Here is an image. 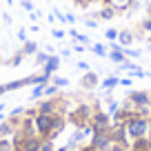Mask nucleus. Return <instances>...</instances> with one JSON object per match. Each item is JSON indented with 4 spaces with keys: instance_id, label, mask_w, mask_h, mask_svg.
Segmentation results:
<instances>
[{
    "instance_id": "f03ea898",
    "label": "nucleus",
    "mask_w": 151,
    "mask_h": 151,
    "mask_svg": "<svg viewBox=\"0 0 151 151\" xmlns=\"http://www.w3.org/2000/svg\"><path fill=\"white\" fill-rule=\"evenodd\" d=\"M122 127L127 129V136L129 140H138V138H147L151 131V120L149 118H140V116H136V111H133V116L129 120H124Z\"/></svg>"
},
{
    "instance_id": "423d86ee",
    "label": "nucleus",
    "mask_w": 151,
    "mask_h": 151,
    "mask_svg": "<svg viewBox=\"0 0 151 151\" xmlns=\"http://www.w3.org/2000/svg\"><path fill=\"white\" fill-rule=\"evenodd\" d=\"M80 89L82 91H93V89H98L100 87V76L96 73L93 69H89V71H85V76L80 78Z\"/></svg>"
},
{
    "instance_id": "2eb2a0df",
    "label": "nucleus",
    "mask_w": 151,
    "mask_h": 151,
    "mask_svg": "<svg viewBox=\"0 0 151 151\" xmlns=\"http://www.w3.org/2000/svg\"><path fill=\"white\" fill-rule=\"evenodd\" d=\"M116 16H118V11L113 9V7L104 5L100 11H96V14H93V18H96V20H113Z\"/></svg>"
},
{
    "instance_id": "aec40b11",
    "label": "nucleus",
    "mask_w": 151,
    "mask_h": 151,
    "mask_svg": "<svg viewBox=\"0 0 151 151\" xmlns=\"http://www.w3.org/2000/svg\"><path fill=\"white\" fill-rule=\"evenodd\" d=\"M40 142H42V138H38V136L24 138V142H22V149H24V151H40Z\"/></svg>"
},
{
    "instance_id": "0eeeda50",
    "label": "nucleus",
    "mask_w": 151,
    "mask_h": 151,
    "mask_svg": "<svg viewBox=\"0 0 151 151\" xmlns=\"http://www.w3.org/2000/svg\"><path fill=\"white\" fill-rule=\"evenodd\" d=\"M91 133H93V129H91V127H82V129H78V131H73V133H71V138L67 140V149L73 151L76 147H80V142L85 140V138H89Z\"/></svg>"
},
{
    "instance_id": "9d476101",
    "label": "nucleus",
    "mask_w": 151,
    "mask_h": 151,
    "mask_svg": "<svg viewBox=\"0 0 151 151\" xmlns=\"http://www.w3.org/2000/svg\"><path fill=\"white\" fill-rule=\"evenodd\" d=\"M133 36L138 38V40H147V38L151 36V16H145V18L138 22L136 31H133Z\"/></svg>"
},
{
    "instance_id": "49530a36",
    "label": "nucleus",
    "mask_w": 151,
    "mask_h": 151,
    "mask_svg": "<svg viewBox=\"0 0 151 151\" xmlns=\"http://www.w3.org/2000/svg\"><path fill=\"white\" fill-rule=\"evenodd\" d=\"M5 93H7V91H5V85H0V98H2Z\"/></svg>"
},
{
    "instance_id": "09e8293b",
    "label": "nucleus",
    "mask_w": 151,
    "mask_h": 151,
    "mask_svg": "<svg viewBox=\"0 0 151 151\" xmlns=\"http://www.w3.org/2000/svg\"><path fill=\"white\" fill-rule=\"evenodd\" d=\"M147 51H151V42H147Z\"/></svg>"
},
{
    "instance_id": "a211bd4d",
    "label": "nucleus",
    "mask_w": 151,
    "mask_h": 151,
    "mask_svg": "<svg viewBox=\"0 0 151 151\" xmlns=\"http://www.w3.org/2000/svg\"><path fill=\"white\" fill-rule=\"evenodd\" d=\"M22 56L24 58H31V56H36L38 51H40V45L36 42V40H27V42H22Z\"/></svg>"
},
{
    "instance_id": "a878e982",
    "label": "nucleus",
    "mask_w": 151,
    "mask_h": 151,
    "mask_svg": "<svg viewBox=\"0 0 151 151\" xmlns=\"http://www.w3.org/2000/svg\"><path fill=\"white\" fill-rule=\"evenodd\" d=\"M49 56H51V53H47V51H38L36 56H33V60H36V65H38V67H42L45 62L49 60Z\"/></svg>"
},
{
    "instance_id": "473e14b6",
    "label": "nucleus",
    "mask_w": 151,
    "mask_h": 151,
    "mask_svg": "<svg viewBox=\"0 0 151 151\" xmlns=\"http://www.w3.org/2000/svg\"><path fill=\"white\" fill-rule=\"evenodd\" d=\"M20 7H22L24 11H29V14H31V11H36V9H33V2H31V0H20Z\"/></svg>"
},
{
    "instance_id": "f8f14e48",
    "label": "nucleus",
    "mask_w": 151,
    "mask_h": 151,
    "mask_svg": "<svg viewBox=\"0 0 151 151\" xmlns=\"http://www.w3.org/2000/svg\"><path fill=\"white\" fill-rule=\"evenodd\" d=\"M18 131L22 133V138L38 136V133H36V124H33V116H24V118H22V124H20Z\"/></svg>"
},
{
    "instance_id": "ddd939ff",
    "label": "nucleus",
    "mask_w": 151,
    "mask_h": 151,
    "mask_svg": "<svg viewBox=\"0 0 151 151\" xmlns=\"http://www.w3.org/2000/svg\"><path fill=\"white\" fill-rule=\"evenodd\" d=\"M133 40H136V36H133L131 29H120V31H118V40H116V42L124 49V47H131Z\"/></svg>"
},
{
    "instance_id": "f704fd0d",
    "label": "nucleus",
    "mask_w": 151,
    "mask_h": 151,
    "mask_svg": "<svg viewBox=\"0 0 151 151\" xmlns=\"http://www.w3.org/2000/svg\"><path fill=\"white\" fill-rule=\"evenodd\" d=\"M51 36L56 38V40H62V38L67 36V31H62V29H51Z\"/></svg>"
},
{
    "instance_id": "f257e3e1",
    "label": "nucleus",
    "mask_w": 151,
    "mask_h": 151,
    "mask_svg": "<svg viewBox=\"0 0 151 151\" xmlns=\"http://www.w3.org/2000/svg\"><path fill=\"white\" fill-rule=\"evenodd\" d=\"M93 109H96V102H78L69 113H67V122L73 124L76 129H82V127H89L91 122V116H93Z\"/></svg>"
},
{
    "instance_id": "ea45409f",
    "label": "nucleus",
    "mask_w": 151,
    "mask_h": 151,
    "mask_svg": "<svg viewBox=\"0 0 151 151\" xmlns=\"http://www.w3.org/2000/svg\"><path fill=\"white\" fill-rule=\"evenodd\" d=\"M85 45H78V42H73V47H71V51H76V53H82V51H85Z\"/></svg>"
},
{
    "instance_id": "4468645a",
    "label": "nucleus",
    "mask_w": 151,
    "mask_h": 151,
    "mask_svg": "<svg viewBox=\"0 0 151 151\" xmlns=\"http://www.w3.org/2000/svg\"><path fill=\"white\" fill-rule=\"evenodd\" d=\"M102 5H109V7H113V9L118 11V14H122V11H127L129 7H131V2L133 0H100Z\"/></svg>"
},
{
    "instance_id": "e433bc0d",
    "label": "nucleus",
    "mask_w": 151,
    "mask_h": 151,
    "mask_svg": "<svg viewBox=\"0 0 151 151\" xmlns=\"http://www.w3.org/2000/svg\"><path fill=\"white\" fill-rule=\"evenodd\" d=\"M16 36H18V40H20V42H27V29H24V27H20Z\"/></svg>"
},
{
    "instance_id": "58836bf2",
    "label": "nucleus",
    "mask_w": 151,
    "mask_h": 151,
    "mask_svg": "<svg viewBox=\"0 0 151 151\" xmlns=\"http://www.w3.org/2000/svg\"><path fill=\"white\" fill-rule=\"evenodd\" d=\"M85 24H87L89 29H98V20H96V18H87Z\"/></svg>"
},
{
    "instance_id": "c9c22d12",
    "label": "nucleus",
    "mask_w": 151,
    "mask_h": 151,
    "mask_svg": "<svg viewBox=\"0 0 151 151\" xmlns=\"http://www.w3.org/2000/svg\"><path fill=\"white\" fill-rule=\"evenodd\" d=\"M53 16H56L58 22H67V14H62L60 9H53Z\"/></svg>"
},
{
    "instance_id": "b1692460",
    "label": "nucleus",
    "mask_w": 151,
    "mask_h": 151,
    "mask_svg": "<svg viewBox=\"0 0 151 151\" xmlns=\"http://www.w3.org/2000/svg\"><path fill=\"white\" fill-rule=\"evenodd\" d=\"M51 85H56L58 89H65V87H69V78H65V76H51Z\"/></svg>"
},
{
    "instance_id": "4c0bfd02",
    "label": "nucleus",
    "mask_w": 151,
    "mask_h": 151,
    "mask_svg": "<svg viewBox=\"0 0 151 151\" xmlns=\"http://www.w3.org/2000/svg\"><path fill=\"white\" fill-rule=\"evenodd\" d=\"M76 67H78L80 71H89V69H91L89 62H85V60H78V62H76Z\"/></svg>"
},
{
    "instance_id": "c03bdc74",
    "label": "nucleus",
    "mask_w": 151,
    "mask_h": 151,
    "mask_svg": "<svg viewBox=\"0 0 151 151\" xmlns=\"http://www.w3.org/2000/svg\"><path fill=\"white\" fill-rule=\"evenodd\" d=\"M67 22L73 24V22H76V16H73V14H67Z\"/></svg>"
},
{
    "instance_id": "20e7f679",
    "label": "nucleus",
    "mask_w": 151,
    "mask_h": 151,
    "mask_svg": "<svg viewBox=\"0 0 151 151\" xmlns=\"http://www.w3.org/2000/svg\"><path fill=\"white\" fill-rule=\"evenodd\" d=\"M33 124H36V133L38 138H49L51 136V124H53V116H47V113H36L33 116Z\"/></svg>"
},
{
    "instance_id": "3c124183",
    "label": "nucleus",
    "mask_w": 151,
    "mask_h": 151,
    "mask_svg": "<svg viewBox=\"0 0 151 151\" xmlns=\"http://www.w3.org/2000/svg\"><path fill=\"white\" fill-rule=\"evenodd\" d=\"M89 2H93V0H89Z\"/></svg>"
},
{
    "instance_id": "37998d69",
    "label": "nucleus",
    "mask_w": 151,
    "mask_h": 151,
    "mask_svg": "<svg viewBox=\"0 0 151 151\" xmlns=\"http://www.w3.org/2000/svg\"><path fill=\"white\" fill-rule=\"evenodd\" d=\"M71 56V49H60V58H69Z\"/></svg>"
},
{
    "instance_id": "c85d7f7f",
    "label": "nucleus",
    "mask_w": 151,
    "mask_h": 151,
    "mask_svg": "<svg viewBox=\"0 0 151 151\" xmlns=\"http://www.w3.org/2000/svg\"><path fill=\"white\" fill-rule=\"evenodd\" d=\"M40 151H56V145H53V140L45 138V140L40 142Z\"/></svg>"
},
{
    "instance_id": "39448f33",
    "label": "nucleus",
    "mask_w": 151,
    "mask_h": 151,
    "mask_svg": "<svg viewBox=\"0 0 151 151\" xmlns=\"http://www.w3.org/2000/svg\"><path fill=\"white\" fill-rule=\"evenodd\" d=\"M124 100H127L133 109L142 107V104H151V91H147V89H129Z\"/></svg>"
},
{
    "instance_id": "5701e85b",
    "label": "nucleus",
    "mask_w": 151,
    "mask_h": 151,
    "mask_svg": "<svg viewBox=\"0 0 151 151\" xmlns=\"http://www.w3.org/2000/svg\"><path fill=\"white\" fill-rule=\"evenodd\" d=\"M45 87H47V85H33V87H31V93H29V98H31V100L42 98V96H45Z\"/></svg>"
},
{
    "instance_id": "1a4fd4ad",
    "label": "nucleus",
    "mask_w": 151,
    "mask_h": 151,
    "mask_svg": "<svg viewBox=\"0 0 151 151\" xmlns=\"http://www.w3.org/2000/svg\"><path fill=\"white\" fill-rule=\"evenodd\" d=\"M89 145L96 151H107V147L111 145V138H109V133H91Z\"/></svg>"
},
{
    "instance_id": "f3484780",
    "label": "nucleus",
    "mask_w": 151,
    "mask_h": 151,
    "mask_svg": "<svg viewBox=\"0 0 151 151\" xmlns=\"http://www.w3.org/2000/svg\"><path fill=\"white\" fill-rule=\"evenodd\" d=\"M129 151H151V140H149V138H138V140H131Z\"/></svg>"
},
{
    "instance_id": "a19ab883",
    "label": "nucleus",
    "mask_w": 151,
    "mask_h": 151,
    "mask_svg": "<svg viewBox=\"0 0 151 151\" xmlns=\"http://www.w3.org/2000/svg\"><path fill=\"white\" fill-rule=\"evenodd\" d=\"M2 22H5L7 27H9V24L14 22V18H11V14H7V11H5V14H2Z\"/></svg>"
},
{
    "instance_id": "a18cd8bd",
    "label": "nucleus",
    "mask_w": 151,
    "mask_h": 151,
    "mask_svg": "<svg viewBox=\"0 0 151 151\" xmlns=\"http://www.w3.org/2000/svg\"><path fill=\"white\" fill-rule=\"evenodd\" d=\"M0 65H5V58H2V45H0Z\"/></svg>"
},
{
    "instance_id": "7c9ffc66",
    "label": "nucleus",
    "mask_w": 151,
    "mask_h": 151,
    "mask_svg": "<svg viewBox=\"0 0 151 151\" xmlns=\"http://www.w3.org/2000/svg\"><path fill=\"white\" fill-rule=\"evenodd\" d=\"M51 96H58V87L49 82V85L45 87V98H51Z\"/></svg>"
},
{
    "instance_id": "c756f323",
    "label": "nucleus",
    "mask_w": 151,
    "mask_h": 151,
    "mask_svg": "<svg viewBox=\"0 0 151 151\" xmlns=\"http://www.w3.org/2000/svg\"><path fill=\"white\" fill-rule=\"evenodd\" d=\"M124 56H127L129 60H131V58H140V56H142V51H140V49H131V47H124Z\"/></svg>"
},
{
    "instance_id": "cd10ccee",
    "label": "nucleus",
    "mask_w": 151,
    "mask_h": 151,
    "mask_svg": "<svg viewBox=\"0 0 151 151\" xmlns=\"http://www.w3.org/2000/svg\"><path fill=\"white\" fill-rule=\"evenodd\" d=\"M14 149V140L11 138H0V151H11Z\"/></svg>"
},
{
    "instance_id": "dca6fc26",
    "label": "nucleus",
    "mask_w": 151,
    "mask_h": 151,
    "mask_svg": "<svg viewBox=\"0 0 151 151\" xmlns=\"http://www.w3.org/2000/svg\"><path fill=\"white\" fill-rule=\"evenodd\" d=\"M118 82H120L118 73H111V76H107L104 80H100V89L102 91H113L116 87H118Z\"/></svg>"
},
{
    "instance_id": "bb28decb",
    "label": "nucleus",
    "mask_w": 151,
    "mask_h": 151,
    "mask_svg": "<svg viewBox=\"0 0 151 151\" xmlns=\"http://www.w3.org/2000/svg\"><path fill=\"white\" fill-rule=\"evenodd\" d=\"M118 31H120V29H113V27L104 29V38H107L109 42H116V40H118Z\"/></svg>"
},
{
    "instance_id": "6e6552de",
    "label": "nucleus",
    "mask_w": 151,
    "mask_h": 151,
    "mask_svg": "<svg viewBox=\"0 0 151 151\" xmlns=\"http://www.w3.org/2000/svg\"><path fill=\"white\" fill-rule=\"evenodd\" d=\"M109 138H111L113 145H127L129 147V136H127V129H124L122 124H111Z\"/></svg>"
},
{
    "instance_id": "de8ad7c7",
    "label": "nucleus",
    "mask_w": 151,
    "mask_h": 151,
    "mask_svg": "<svg viewBox=\"0 0 151 151\" xmlns=\"http://www.w3.org/2000/svg\"><path fill=\"white\" fill-rule=\"evenodd\" d=\"M11 151H24V149H22V147H16V145H14V149H11Z\"/></svg>"
},
{
    "instance_id": "79ce46f5",
    "label": "nucleus",
    "mask_w": 151,
    "mask_h": 151,
    "mask_svg": "<svg viewBox=\"0 0 151 151\" xmlns=\"http://www.w3.org/2000/svg\"><path fill=\"white\" fill-rule=\"evenodd\" d=\"M5 118H7V104L0 102V120H5Z\"/></svg>"
},
{
    "instance_id": "2f4dec72",
    "label": "nucleus",
    "mask_w": 151,
    "mask_h": 151,
    "mask_svg": "<svg viewBox=\"0 0 151 151\" xmlns=\"http://www.w3.org/2000/svg\"><path fill=\"white\" fill-rule=\"evenodd\" d=\"M107 151H129V147L127 145H113L111 142V145L107 147Z\"/></svg>"
},
{
    "instance_id": "6ab92c4d",
    "label": "nucleus",
    "mask_w": 151,
    "mask_h": 151,
    "mask_svg": "<svg viewBox=\"0 0 151 151\" xmlns=\"http://www.w3.org/2000/svg\"><path fill=\"white\" fill-rule=\"evenodd\" d=\"M109 60L113 62V65H122L124 60H127V56H124V49L122 47H116V49H109Z\"/></svg>"
},
{
    "instance_id": "393cba45",
    "label": "nucleus",
    "mask_w": 151,
    "mask_h": 151,
    "mask_svg": "<svg viewBox=\"0 0 151 151\" xmlns=\"http://www.w3.org/2000/svg\"><path fill=\"white\" fill-rule=\"evenodd\" d=\"M73 42H78V45H85V47H89V45H91V38H89V36H85V33H80V31H78V33H76V36H73Z\"/></svg>"
},
{
    "instance_id": "412c9836",
    "label": "nucleus",
    "mask_w": 151,
    "mask_h": 151,
    "mask_svg": "<svg viewBox=\"0 0 151 151\" xmlns=\"http://www.w3.org/2000/svg\"><path fill=\"white\" fill-rule=\"evenodd\" d=\"M87 49H89L91 53H96V56H98V58H107V56H109V49L104 47L102 42H93V45H89V47H87Z\"/></svg>"
},
{
    "instance_id": "8fccbe9b",
    "label": "nucleus",
    "mask_w": 151,
    "mask_h": 151,
    "mask_svg": "<svg viewBox=\"0 0 151 151\" xmlns=\"http://www.w3.org/2000/svg\"><path fill=\"white\" fill-rule=\"evenodd\" d=\"M5 2H7V5H14V0H5Z\"/></svg>"
},
{
    "instance_id": "7ed1b4c3",
    "label": "nucleus",
    "mask_w": 151,
    "mask_h": 151,
    "mask_svg": "<svg viewBox=\"0 0 151 151\" xmlns=\"http://www.w3.org/2000/svg\"><path fill=\"white\" fill-rule=\"evenodd\" d=\"M89 127L93 129V133H109V129H111V113H107V111H102V109H98V104H96Z\"/></svg>"
},
{
    "instance_id": "72a5a7b5",
    "label": "nucleus",
    "mask_w": 151,
    "mask_h": 151,
    "mask_svg": "<svg viewBox=\"0 0 151 151\" xmlns=\"http://www.w3.org/2000/svg\"><path fill=\"white\" fill-rule=\"evenodd\" d=\"M120 87H127V89H131V85H133V78L129 76V78H120V82H118Z\"/></svg>"
},
{
    "instance_id": "4be33fe9",
    "label": "nucleus",
    "mask_w": 151,
    "mask_h": 151,
    "mask_svg": "<svg viewBox=\"0 0 151 151\" xmlns=\"http://www.w3.org/2000/svg\"><path fill=\"white\" fill-rule=\"evenodd\" d=\"M22 60H24V56H22V51L18 49L11 58H5V65L7 67H20V65H22Z\"/></svg>"
},
{
    "instance_id": "9b49d317",
    "label": "nucleus",
    "mask_w": 151,
    "mask_h": 151,
    "mask_svg": "<svg viewBox=\"0 0 151 151\" xmlns=\"http://www.w3.org/2000/svg\"><path fill=\"white\" fill-rule=\"evenodd\" d=\"M60 56H56V53H51V56H49V60L45 62L42 67H40V71H42V73H47V76H53L56 73L58 69H60Z\"/></svg>"
}]
</instances>
